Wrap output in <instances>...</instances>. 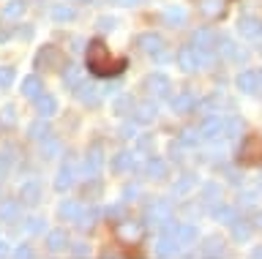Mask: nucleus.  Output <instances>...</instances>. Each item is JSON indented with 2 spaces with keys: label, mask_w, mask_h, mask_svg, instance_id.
Segmentation results:
<instances>
[{
  "label": "nucleus",
  "mask_w": 262,
  "mask_h": 259,
  "mask_svg": "<svg viewBox=\"0 0 262 259\" xmlns=\"http://www.w3.org/2000/svg\"><path fill=\"white\" fill-rule=\"evenodd\" d=\"M101 150H98V145L96 148H90V153H88V158H85V172L88 175H96L98 172V167H101Z\"/></svg>",
  "instance_id": "28"
},
{
  "label": "nucleus",
  "mask_w": 262,
  "mask_h": 259,
  "mask_svg": "<svg viewBox=\"0 0 262 259\" xmlns=\"http://www.w3.org/2000/svg\"><path fill=\"white\" fill-rule=\"evenodd\" d=\"M28 232H33V234H38V232H44V218H28Z\"/></svg>",
  "instance_id": "41"
},
{
  "label": "nucleus",
  "mask_w": 262,
  "mask_h": 259,
  "mask_svg": "<svg viewBox=\"0 0 262 259\" xmlns=\"http://www.w3.org/2000/svg\"><path fill=\"white\" fill-rule=\"evenodd\" d=\"M63 82H66V87H77L82 85V68H77V66H66V71H63Z\"/></svg>",
  "instance_id": "29"
},
{
  "label": "nucleus",
  "mask_w": 262,
  "mask_h": 259,
  "mask_svg": "<svg viewBox=\"0 0 262 259\" xmlns=\"http://www.w3.org/2000/svg\"><path fill=\"white\" fill-rule=\"evenodd\" d=\"M98 87H93V85H79L77 87V99L82 101V104H88V107H96L98 104Z\"/></svg>",
  "instance_id": "26"
},
{
  "label": "nucleus",
  "mask_w": 262,
  "mask_h": 259,
  "mask_svg": "<svg viewBox=\"0 0 262 259\" xmlns=\"http://www.w3.org/2000/svg\"><path fill=\"white\" fill-rule=\"evenodd\" d=\"M237 87H241L243 93H254L259 87V74L257 71H243V74L237 77Z\"/></svg>",
  "instance_id": "19"
},
{
  "label": "nucleus",
  "mask_w": 262,
  "mask_h": 259,
  "mask_svg": "<svg viewBox=\"0 0 262 259\" xmlns=\"http://www.w3.org/2000/svg\"><path fill=\"white\" fill-rule=\"evenodd\" d=\"M44 156H47V158L60 156V142H55V139H44Z\"/></svg>",
  "instance_id": "37"
},
{
  "label": "nucleus",
  "mask_w": 262,
  "mask_h": 259,
  "mask_svg": "<svg viewBox=\"0 0 262 259\" xmlns=\"http://www.w3.org/2000/svg\"><path fill=\"white\" fill-rule=\"evenodd\" d=\"M251 256H254V259H262V248H257V251H254Z\"/></svg>",
  "instance_id": "52"
},
{
  "label": "nucleus",
  "mask_w": 262,
  "mask_h": 259,
  "mask_svg": "<svg viewBox=\"0 0 262 259\" xmlns=\"http://www.w3.org/2000/svg\"><path fill=\"white\" fill-rule=\"evenodd\" d=\"M98 28H101V30H112L115 28V19L112 17H101V19H98Z\"/></svg>",
  "instance_id": "45"
},
{
  "label": "nucleus",
  "mask_w": 262,
  "mask_h": 259,
  "mask_svg": "<svg viewBox=\"0 0 262 259\" xmlns=\"http://www.w3.org/2000/svg\"><path fill=\"white\" fill-rule=\"evenodd\" d=\"M14 68H8V66H0V87H8L14 82Z\"/></svg>",
  "instance_id": "38"
},
{
  "label": "nucleus",
  "mask_w": 262,
  "mask_h": 259,
  "mask_svg": "<svg viewBox=\"0 0 262 259\" xmlns=\"http://www.w3.org/2000/svg\"><path fill=\"white\" fill-rule=\"evenodd\" d=\"M142 87L147 90V96H156V99H167L169 90H172L169 79L164 77V74H159V71H156V74H150V77H145Z\"/></svg>",
  "instance_id": "4"
},
{
  "label": "nucleus",
  "mask_w": 262,
  "mask_h": 259,
  "mask_svg": "<svg viewBox=\"0 0 262 259\" xmlns=\"http://www.w3.org/2000/svg\"><path fill=\"white\" fill-rule=\"evenodd\" d=\"M22 213V205L16 199H6V202H0V218L3 221H16Z\"/></svg>",
  "instance_id": "16"
},
{
  "label": "nucleus",
  "mask_w": 262,
  "mask_h": 259,
  "mask_svg": "<svg viewBox=\"0 0 262 259\" xmlns=\"http://www.w3.org/2000/svg\"><path fill=\"white\" fill-rule=\"evenodd\" d=\"M137 46L142 50L145 55H153L156 60H167V52H164V38L159 33H142L137 38Z\"/></svg>",
  "instance_id": "3"
},
{
  "label": "nucleus",
  "mask_w": 262,
  "mask_h": 259,
  "mask_svg": "<svg viewBox=\"0 0 262 259\" xmlns=\"http://www.w3.org/2000/svg\"><path fill=\"white\" fill-rule=\"evenodd\" d=\"M47 248L55 251V254L69 248V234H66V229H52V232H49L47 234Z\"/></svg>",
  "instance_id": "14"
},
{
  "label": "nucleus",
  "mask_w": 262,
  "mask_h": 259,
  "mask_svg": "<svg viewBox=\"0 0 262 259\" xmlns=\"http://www.w3.org/2000/svg\"><path fill=\"white\" fill-rule=\"evenodd\" d=\"M14 120H16V115H14V107H6V109H3V123H6V126H11Z\"/></svg>",
  "instance_id": "44"
},
{
  "label": "nucleus",
  "mask_w": 262,
  "mask_h": 259,
  "mask_svg": "<svg viewBox=\"0 0 262 259\" xmlns=\"http://www.w3.org/2000/svg\"><path fill=\"white\" fill-rule=\"evenodd\" d=\"M178 251H180V243L175 234H161L159 243H156V254L159 256H178Z\"/></svg>",
  "instance_id": "8"
},
{
  "label": "nucleus",
  "mask_w": 262,
  "mask_h": 259,
  "mask_svg": "<svg viewBox=\"0 0 262 259\" xmlns=\"http://www.w3.org/2000/svg\"><path fill=\"white\" fill-rule=\"evenodd\" d=\"M112 169L115 172H126V169H134V156H131V153H118V156L112 158Z\"/></svg>",
  "instance_id": "30"
},
{
  "label": "nucleus",
  "mask_w": 262,
  "mask_h": 259,
  "mask_svg": "<svg viewBox=\"0 0 262 259\" xmlns=\"http://www.w3.org/2000/svg\"><path fill=\"white\" fill-rule=\"evenodd\" d=\"M36 112H38V117H52L57 112V101L52 99V96H38L36 99Z\"/></svg>",
  "instance_id": "17"
},
{
  "label": "nucleus",
  "mask_w": 262,
  "mask_h": 259,
  "mask_svg": "<svg viewBox=\"0 0 262 259\" xmlns=\"http://www.w3.org/2000/svg\"><path fill=\"white\" fill-rule=\"evenodd\" d=\"M200 11L208 19H216L224 14V0H200Z\"/></svg>",
  "instance_id": "22"
},
{
  "label": "nucleus",
  "mask_w": 262,
  "mask_h": 259,
  "mask_svg": "<svg viewBox=\"0 0 262 259\" xmlns=\"http://www.w3.org/2000/svg\"><path fill=\"white\" fill-rule=\"evenodd\" d=\"M115 6H139L142 0H112Z\"/></svg>",
  "instance_id": "48"
},
{
  "label": "nucleus",
  "mask_w": 262,
  "mask_h": 259,
  "mask_svg": "<svg viewBox=\"0 0 262 259\" xmlns=\"http://www.w3.org/2000/svg\"><path fill=\"white\" fill-rule=\"evenodd\" d=\"M235 238L237 240H246V238H249V234H251V229H249V226H246V224H235Z\"/></svg>",
  "instance_id": "42"
},
{
  "label": "nucleus",
  "mask_w": 262,
  "mask_h": 259,
  "mask_svg": "<svg viewBox=\"0 0 262 259\" xmlns=\"http://www.w3.org/2000/svg\"><path fill=\"white\" fill-rule=\"evenodd\" d=\"M120 136H126V139H128V136H134V128H128V126H126V128H123V134H120Z\"/></svg>",
  "instance_id": "50"
},
{
  "label": "nucleus",
  "mask_w": 262,
  "mask_h": 259,
  "mask_svg": "<svg viewBox=\"0 0 262 259\" xmlns=\"http://www.w3.org/2000/svg\"><path fill=\"white\" fill-rule=\"evenodd\" d=\"M178 243L180 246H191V243H196V229L191 224H178Z\"/></svg>",
  "instance_id": "27"
},
{
  "label": "nucleus",
  "mask_w": 262,
  "mask_h": 259,
  "mask_svg": "<svg viewBox=\"0 0 262 259\" xmlns=\"http://www.w3.org/2000/svg\"><path fill=\"white\" fill-rule=\"evenodd\" d=\"M259 87H262V74H259Z\"/></svg>",
  "instance_id": "53"
},
{
  "label": "nucleus",
  "mask_w": 262,
  "mask_h": 259,
  "mask_svg": "<svg viewBox=\"0 0 262 259\" xmlns=\"http://www.w3.org/2000/svg\"><path fill=\"white\" fill-rule=\"evenodd\" d=\"M74 17H77V11H74L71 6H66V3H57L52 9V19L55 22H71Z\"/></svg>",
  "instance_id": "33"
},
{
  "label": "nucleus",
  "mask_w": 262,
  "mask_h": 259,
  "mask_svg": "<svg viewBox=\"0 0 262 259\" xmlns=\"http://www.w3.org/2000/svg\"><path fill=\"white\" fill-rule=\"evenodd\" d=\"M164 25L169 28H180L186 22V9H180V6H169V9H164Z\"/></svg>",
  "instance_id": "15"
},
{
  "label": "nucleus",
  "mask_w": 262,
  "mask_h": 259,
  "mask_svg": "<svg viewBox=\"0 0 262 259\" xmlns=\"http://www.w3.org/2000/svg\"><path fill=\"white\" fill-rule=\"evenodd\" d=\"M224 254V240L221 238H208L202 243V256H208V259H216Z\"/></svg>",
  "instance_id": "23"
},
{
  "label": "nucleus",
  "mask_w": 262,
  "mask_h": 259,
  "mask_svg": "<svg viewBox=\"0 0 262 259\" xmlns=\"http://www.w3.org/2000/svg\"><path fill=\"white\" fill-rule=\"evenodd\" d=\"M90 248L85 246V243H79V246H74V256H88Z\"/></svg>",
  "instance_id": "46"
},
{
  "label": "nucleus",
  "mask_w": 262,
  "mask_h": 259,
  "mask_svg": "<svg viewBox=\"0 0 262 259\" xmlns=\"http://www.w3.org/2000/svg\"><path fill=\"white\" fill-rule=\"evenodd\" d=\"M150 145H153L150 136H142V139H139V148H150Z\"/></svg>",
  "instance_id": "49"
},
{
  "label": "nucleus",
  "mask_w": 262,
  "mask_h": 259,
  "mask_svg": "<svg viewBox=\"0 0 262 259\" xmlns=\"http://www.w3.org/2000/svg\"><path fill=\"white\" fill-rule=\"evenodd\" d=\"M156 115H159V107L153 101H145V104H137L134 107V120L137 123H153Z\"/></svg>",
  "instance_id": "12"
},
{
  "label": "nucleus",
  "mask_w": 262,
  "mask_h": 259,
  "mask_svg": "<svg viewBox=\"0 0 262 259\" xmlns=\"http://www.w3.org/2000/svg\"><path fill=\"white\" fill-rule=\"evenodd\" d=\"M221 131H224V120H219V117H208L202 123V134L205 136H219Z\"/></svg>",
  "instance_id": "34"
},
{
  "label": "nucleus",
  "mask_w": 262,
  "mask_h": 259,
  "mask_svg": "<svg viewBox=\"0 0 262 259\" xmlns=\"http://www.w3.org/2000/svg\"><path fill=\"white\" fill-rule=\"evenodd\" d=\"M237 30H241V36H246V38H259L262 36V19L246 14V17H241V22H237Z\"/></svg>",
  "instance_id": "7"
},
{
  "label": "nucleus",
  "mask_w": 262,
  "mask_h": 259,
  "mask_svg": "<svg viewBox=\"0 0 262 259\" xmlns=\"http://www.w3.org/2000/svg\"><path fill=\"white\" fill-rule=\"evenodd\" d=\"M191 185H194V177H191V175H183V177L175 183V194H186Z\"/></svg>",
  "instance_id": "39"
},
{
  "label": "nucleus",
  "mask_w": 262,
  "mask_h": 259,
  "mask_svg": "<svg viewBox=\"0 0 262 259\" xmlns=\"http://www.w3.org/2000/svg\"><path fill=\"white\" fill-rule=\"evenodd\" d=\"M196 107V99L188 90H183V93H178L175 99H172V109L178 112V115H188V112H191Z\"/></svg>",
  "instance_id": "13"
},
{
  "label": "nucleus",
  "mask_w": 262,
  "mask_h": 259,
  "mask_svg": "<svg viewBox=\"0 0 262 259\" xmlns=\"http://www.w3.org/2000/svg\"><path fill=\"white\" fill-rule=\"evenodd\" d=\"M19 197H22L25 205H38V202H41V183H38V180H28V183H22Z\"/></svg>",
  "instance_id": "11"
},
{
  "label": "nucleus",
  "mask_w": 262,
  "mask_h": 259,
  "mask_svg": "<svg viewBox=\"0 0 262 259\" xmlns=\"http://www.w3.org/2000/svg\"><path fill=\"white\" fill-rule=\"evenodd\" d=\"M237 161L246 164V167L262 164V136L259 134H251V136H246V139H243L241 150H237Z\"/></svg>",
  "instance_id": "2"
},
{
  "label": "nucleus",
  "mask_w": 262,
  "mask_h": 259,
  "mask_svg": "<svg viewBox=\"0 0 262 259\" xmlns=\"http://www.w3.org/2000/svg\"><path fill=\"white\" fill-rule=\"evenodd\" d=\"M128 63L126 58H112L110 46H106L101 38H93L88 44V68L93 71L96 77H118Z\"/></svg>",
  "instance_id": "1"
},
{
  "label": "nucleus",
  "mask_w": 262,
  "mask_h": 259,
  "mask_svg": "<svg viewBox=\"0 0 262 259\" xmlns=\"http://www.w3.org/2000/svg\"><path fill=\"white\" fill-rule=\"evenodd\" d=\"M196 139H200L196 131H183V134H180V142H183V145H196Z\"/></svg>",
  "instance_id": "43"
},
{
  "label": "nucleus",
  "mask_w": 262,
  "mask_h": 259,
  "mask_svg": "<svg viewBox=\"0 0 262 259\" xmlns=\"http://www.w3.org/2000/svg\"><path fill=\"white\" fill-rule=\"evenodd\" d=\"M22 14H25V0H8L3 6V11H0V17L6 22H11V19H19Z\"/></svg>",
  "instance_id": "18"
},
{
  "label": "nucleus",
  "mask_w": 262,
  "mask_h": 259,
  "mask_svg": "<svg viewBox=\"0 0 262 259\" xmlns=\"http://www.w3.org/2000/svg\"><path fill=\"white\" fill-rule=\"evenodd\" d=\"M6 254H8V246H6L3 240H0V256H6Z\"/></svg>",
  "instance_id": "51"
},
{
  "label": "nucleus",
  "mask_w": 262,
  "mask_h": 259,
  "mask_svg": "<svg viewBox=\"0 0 262 259\" xmlns=\"http://www.w3.org/2000/svg\"><path fill=\"white\" fill-rule=\"evenodd\" d=\"M85 3H93V0H85Z\"/></svg>",
  "instance_id": "54"
},
{
  "label": "nucleus",
  "mask_w": 262,
  "mask_h": 259,
  "mask_svg": "<svg viewBox=\"0 0 262 259\" xmlns=\"http://www.w3.org/2000/svg\"><path fill=\"white\" fill-rule=\"evenodd\" d=\"M137 104H134V99H131V96H120L118 101H115V112H120V115H126L128 109H134Z\"/></svg>",
  "instance_id": "35"
},
{
  "label": "nucleus",
  "mask_w": 262,
  "mask_h": 259,
  "mask_svg": "<svg viewBox=\"0 0 262 259\" xmlns=\"http://www.w3.org/2000/svg\"><path fill=\"white\" fill-rule=\"evenodd\" d=\"M145 169H147V175H150V177H156V180H161V177H167V161H161V158H156V156H150V158H147Z\"/></svg>",
  "instance_id": "25"
},
{
  "label": "nucleus",
  "mask_w": 262,
  "mask_h": 259,
  "mask_svg": "<svg viewBox=\"0 0 262 259\" xmlns=\"http://www.w3.org/2000/svg\"><path fill=\"white\" fill-rule=\"evenodd\" d=\"M28 136H30V139H41V142L49 139V126L44 123V117L36 120V123H30V128H28Z\"/></svg>",
  "instance_id": "31"
},
{
  "label": "nucleus",
  "mask_w": 262,
  "mask_h": 259,
  "mask_svg": "<svg viewBox=\"0 0 262 259\" xmlns=\"http://www.w3.org/2000/svg\"><path fill=\"white\" fill-rule=\"evenodd\" d=\"M14 259H33V248L28 246V243L16 246V251H14Z\"/></svg>",
  "instance_id": "40"
},
{
  "label": "nucleus",
  "mask_w": 262,
  "mask_h": 259,
  "mask_svg": "<svg viewBox=\"0 0 262 259\" xmlns=\"http://www.w3.org/2000/svg\"><path fill=\"white\" fill-rule=\"evenodd\" d=\"M96 210H90V213H79V218H77V226L79 229H90V226L96 224Z\"/></svg>",
  "instance_id": "36"
},
{
  "label": "nucleus",
  "mask_w": 262,
  "mask_h": 259,
  "mask_svg": "<svg viewBox=\"0 0 262 259\" xmlns=\"http://www.w3.org/2000/svg\"><path fill=\"white\" fill-rule=\"evenodd\" d=\"M41 90H44V85H41L38 77H25L22 79V96L25 99H38Z\"/></svg>",
  "instance_id": "20"
},
{
  "label": "nucleus",
  "mask_w": 262,
  "mask_h": 259,
  "mask_svg": "<svg viewBox=\"0 0 262 259\" xmlns=\"http://www.w3.org/2000/svg\"><path fill=\"white\" fill-rule=\"evenodd\" d=\"M191 41H194V46L200 52H213V46H216V33H213L210 28H202V30H196V33H194Z\"/></svg>",
  "instance_id": "9"
},
{
  "label": "nucleus",
  "mask_w": 262,
  "mask_h": 259,
  "mask_svg": "<svg viewBox=\"0 0 262 259\" xmlns=\"http://www.w3.org/2000/svg\"><path fill=\"white\" fill-rule=\"evenodd\" d=\"M82 213V207H79V202H74V199H66L60 207H57V216L63 218V221H77Z\"/></svg>",
  "instance_id": "21"
},
{
  "label": "nucleus",
  "mask_w": 262,
  "mask_h": 259,
  "mask_svg": "<svg viewBox=\"0 0 262 259\" xmlns=\"http://www.w3.org/2000/svg\"><path fill=\"white\" fill-rule=\"evenodd\" d=\"M60 60H63V55H60V50H57V46H44V50L38 52V58H36V66H38V68H52V66H57Z\"/></svg>",
  "instance_id": "10"
},
{
  "label": "nucleus",
  "mask_w": 262,
  "mask_h": 259,
  "mask_svg": "<svg viewBox=\"0 0 262 259\" xmlns=\"http://www.w3.org/2000/svg\"><path fill=\"white\" fill-rule=\"evenodd\" d=\"M118 234H120V238H126V240H139L142 226H139V224H131V221H123V224L118 226Z\"/></svg>",
  "instance_id": "32"
},
{
  "label": "nucleus",
  "mask_w": 262,
  "mask_h": 259,
  "mask_svg": "<svg viewBox=\"0 0 262 259\" xmlns=\"http://www.w3.org/2000/svg\"><path fill=\"white\" fill-rule=\"evenodd\" d=\"M145 218L150 224H159L161 226L164 221H169V218H172V205H169L167 199H153L150 205H147V210H145Z\"/></svg>",
  "instance_id": "5"
},
{
  "label": "nucleus",
  "mask_w": 262,
  "mask_h": 259,
  "mask_svg": "<svg viewBox=\"0 0 262 259\" xmlns=\"http://www.w3.org/2000/svg\"><path fill=\"white\" fill-rule=\"evenodd\" d=\"M131 197H137V185H126L123 189V199H131Z\"/></svg>",
  "instance_id": "47"
},
{
  "label": "nucleus",
  "mask_w": 262,
  "mask_h": 259,
  "mask_svg": "<svg viewBox=\"0 0 262 259\" xmlns=\"http://www.w3.org/2000/svg\"><path fill=\"white\" fill-rule=\"evenodd\" d=\"M71 185H74V169H71V164H66V167H60V172L55 177V189L66 191V189H71Z\"/></svg>",
  "instance_id": "24"
},
{
  "label": "nucleus",
  "mask_w": 262,
  "mask_h": 259,
  "mask_svg": "<svg viewBox=\"0 0 262 259\" xmlns=\"http://www.w3.org/2000/svg\"><path fill=\"white\" fill-rule=\"evenodd\" d=\"M178 66L191 74V71H196L202 66V52L196 50V46H183V50L178 52Z\"/></svg>",
  "instance_id": "6"
}]
</instances>
